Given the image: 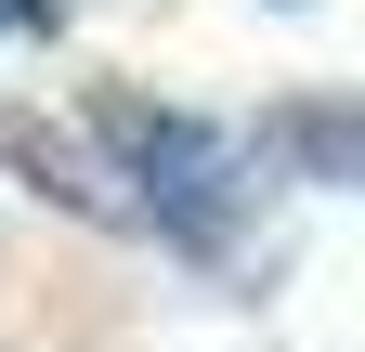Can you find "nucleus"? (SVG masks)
<instances>
[{
	"mask_svg": "<svg viewBox=\"0 0 365 352\" xmlns=\"http://www.w3.org/2000/svg\"><path fill=\"white\" fill-rule=\"evenodd\" d=\"M0 26H66V0H0Z\"/></svg>",
	"mask_w": 365,
	"mask_h": 352,
	"instance_id": "2",
	"label": "nucleus"
},
{
	"mask_svg": "<svg viewBox=\"0 0 365 352\" xmlns=\"http://www.w3.org/2000/svg\"><path fill=\"white\" fill-rule=\"evenodd\" d=\"M91 144L118 157L105 183H130L118 196L130 222H157L182 248H222V222H235V196H248V157L222 144L209 118H182V105H91Z\"/></svg>",
	"mask_w": 365,
	"mask_h": 352,
	"instance_id": "1",
	"label": "nucleus"
}]
</instances>
